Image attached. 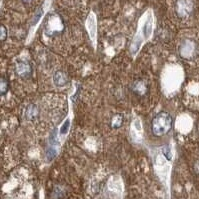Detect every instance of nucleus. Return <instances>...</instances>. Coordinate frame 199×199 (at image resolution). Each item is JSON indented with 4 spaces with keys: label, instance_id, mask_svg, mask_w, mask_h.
<instances>
[{
    "label": "nucleus",
    "instance_id": "ddd939ff",
    "mask_svg": "<svg viewBox=\"0 0 199 199\" xmlns=\"http://www.w3.org/2000/svg\"><path fill=\"white\" fill-rule=\"evenodd\" d=\"M41 14H42V10L40 11V12H39V11H37V13H36V14H35V18L33 19V24H35L36 22L38 21V19L40 18V16H41Z\"/></svg>",
    "mask_w": 199,
    "mask_h": 199
},
{
    "label": "nucleus",
    "instance_id": "0eeeda50",
    "mask_svg": "<svg viewBox=\"0 0 199 199\" xmlns=\"http://www.w3.org/2000/svg\"><path fill=\"white\" fill-rule=\"evenodd\" d=\"M38 116H39V109L37 105H35V104H30V105H28V107H27L25 110L26 119L29 121H34L38 118Z\"/></svg>",
    "mask_w": 199,
    "mask_h": 199
},
{
    "label": "nucleus",
    "instance_id": "6e6552de",
    "mask_svg": "<svg viewBox=\"0 0 199 199\" xmlns=\"http://www.w3.org/2000/svg\"><path fill=\"white\" fill-rule=\"evenodd\" d=\"M132 90L135 94H137V95H144V94L148 91V87L144 81L137 80L136 82H134L133 86H132Z\"/></svg>",
    "mask_w": 199,
    "mask_h": 199
},
{
    "label": "nucleus",
    "instance_id": "1a4fd4ad",
    "mask_svg": "<svg viewBox=\"0 0 199 199\" xmlns=\"http://www.w3.org/2000/svg\"><path fill=\"white\" fill-rule=\"evenodd\" d=\"M123 123V117L120 114H116L112 117L111 119V127L112 128H119Z\"/></svg>",
    "mask_w": 199,
    "mask_h": 199
},
{
    "label": "nucleus",
    "instance_id": "9d476101",
    "mask_svg": "<svg viewBox=\"0 0 199 199\" xmlns=\"http://www.w3.org/2000/svg\"><path fill=\"white\" fill-rule=\"evenodd\" d=\"M8 89H9L8 80L4 77H1V82H0V95L4 96L5 94H7Z\"/></svg>",
    "mask_w": 199,
    "mask_h": 199
},
{
    "label": "nucleus",
    "instance_id": "423d86ee",
    "mask_svg": "<svg viewBox=\"0 0 199 199\" xmlns=\"http://www.w3.org/2000/svg\"><path fill=\"white\" fill-rule=\"evenodd\" d=\"M53 81L56 86L62 87V86H65V85L68 84V77H67L65 72L58 70L53 75Z\"/></svg>",
    "mask_w": 199,
    "mask_h": 199
},
{
    "label": "nucleus",
    "instance_id": "4468645a",
    "mask_svg": "<svg viewBox=\"0 0 199 199\" xmlns=\"http://www.w3.org/2000/svg\"><path fill=\"white\" fill-rule=\"evenodd\" d=\"M22 1H23L24 3H30L31 1H32V0H22Z\"/></svg>",
    "mask_w": 199,
    "mask_h": 199
},
{
    "label": "nucleus",
    "instance_id": "f03ea898",
    "mask_svg": "<svg viewBox=\"0 0 199 199\" xmlns=\"http://www.w3.org/2000/svg\"><path fill=\"white\" fill-rule=\"evenodd\" d=\"M45 28H46V34L48 35L61 32L63 30V21L57 14H50L46 20Z\"/></svg>",
    "mask_w": 199,
    "mask_h": 199
},
{
    "label": "nucleus",
    "instance_id": "20e7f679",
    "mask_svg": "<svg viewBox=\"0 0 199 199\" xmlns=\"http://www.w3.org/2000/svg\"><path fill=\"white\" fill-rule=\"evenodd\" d=\"M193 9V3L191 0H176L175 12L178 17L185 18L190 15Z\"/></svg>",
    "mask_w": 199,
    "mask_h": 199
},
{
    "label": "nucleus",
    "instance_id": "f257e3e1",
    "mask_svg": "<svg viewBox=\"0 0 199 199\" xmlns=\"http://www.w3.org/2000/svg\"><path fill=\"white\" fill-rule=\"evenodd\" d=\"M172 124H173L172 117H171L168 112L165 111L159 112L152 119L151 122L152 133L158 137L163 136V135L167 134L171 130Z\"/></svg>",
    "mask_w": 199,
    "mask_h": 199
},
{
    "label": "nucleus",
    "instance_id": "f8f14e48",
    "mask_svg": "<svg viewBox=\"0 0 199 199\" xmlns=\"http://www.w3.org/2000/svg\"><path fill=\"white\" fill-rule=\"evenodd\" d=\"M69 120H66V122L64 124L62 125V127H61V130H60V134H66L67 132H68V129H69Z\"/></svg>",
    "mask_w": 199,
    "mask_h": 199
},
{
    "label": "nucleus",
    "instance_id": "39448f33",
    "mask_svg": "<svg viewBox=\"0 0 199 199\" xmlns=\"http://www.w3.org/2000/svg\"><path fill=\"white\" fill-rule=\"evenodd\" d=\"M15 73L21 78H28L32 73V67L27 62H18L15 65Z\"/></svg>",
    "mask_w": 199,
    "mask_h": 199
},
{
    "label": "nucleus",
    "instance_id": "9b49d317",
    "mask_svg": "<svg viewBox=\"0 0 199 199\" xmlns=\"http://www.w3.org/2000/svg\"><path fill=\"white\" fill-rule=\"evenodd\" d=\"M6 38H7V28L4 25H1V27H0V40L3 42L5 41Z\"/></svg>",
    "mask_w": 199,
    "mask_h": 199
},
{
    "label": "nucleus",
    "instance_id": "7ed1b4c3",
    "mask_svg": "<svg viewBox=\"0 0 199 199\" xmlns=\"http://www.w3.org/2000/svg\"><path fill=\"white\" fill-rule=\"evenodd\" d=\"M197 52V45L191 40H185L179 47V54L184 59H191Z\"/></svg>",
    "mask_w": 199,
    "mask_h": 199
}]
</instances>
